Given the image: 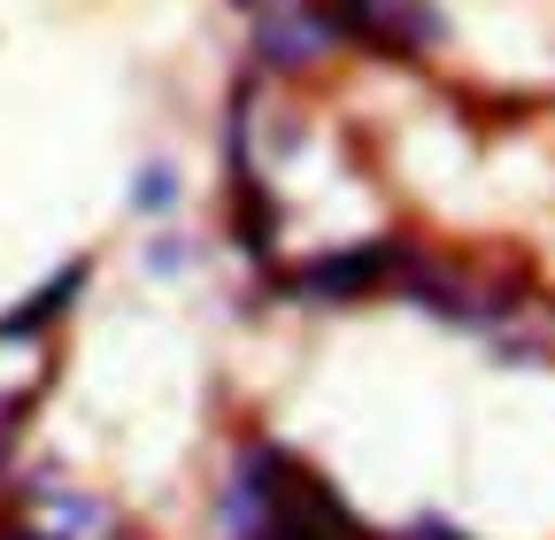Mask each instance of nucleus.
Returning a JSON list of instances; mask_svg holds the SVG:
<instances>
[{"label": "nucleus", "instance_id": "3", "mask_svg": "<svg viewBox=\"0 0 555 540\" xmlns=\"http://www.w3.org/2000/svg\"><path fill=\"white\" fill-rule=\"evenodd\" d=\"M339 24L378 47H433V0H339Z\"/></svg>", "mask_w": 555, "mask_h": 540}, {"label": "nucleus", "instance_id": "2", "mask_svg": "<svg viewBox=\"0 0 555 540\" xmlns=\"http://www.w3.org/2000/svg\"><path fill=\"white\" fill-rule=\"evenodd\" d=\"M16 540H131L101 502H86V494H69V487H39L31 494V517H24V532Z\"/></svg>", "mask_w": 555, "mask_h": 540}, {"label": "nucleus", "instance_id": "1", "mask_svg": "<svg viewBox=\"0 0 555 540\" xmlns=\"http://www.w3.org/2000/svg\"><path fill=\"white\" fill-rule=\"evenodd\" d=\"M224 540H363V525L324 471L278 440H247L224 479Z\"/></svg>", "mask_w": 555, "mask_h": 540}]
</instances>
